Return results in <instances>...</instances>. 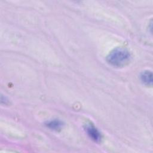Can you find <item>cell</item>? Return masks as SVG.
<instances>
[{
	"mask_svg": "<svg viewBox=\"0 0 153 153\" xmlns=\"http://www.w3.org/2000/svg\"><path fill=\"white\" fill-rule=\"evenodd\" d=\"M131 60L129 51L124 47H117L113 49L106 57L107 62L112 66L121 68L128 65Z\"/></svg>",
	"mask_w": 153,
	"mask_h": 153,
	"instance_id": "obj_1",
	"label": "cell"
},
{
	"mask_svg": "<svg viewBox=\"0 0 153 153\" xmlns=\"http://www.w3.org/2000/svg\"><path fill=\"white\" fill-rule=\"evenodd\" d=\"M85 131L90 138L95 142H99L101 140L102 136L100 131L93 124H87L85 126Z\"/></svg>",
	"mask_w": 153,
	"mask_h": 153,
	"instance_id": "obj_2",
	"label": "cell"
},
{
	"mask_svg": "<svg viewBox=\"0 0 153 153\" xmlns=\"http://www.w3.org/2000/svg\"><path fill=\"white\" fill-rule=\"evenodd\" d=\"M140 80L144 85L151 87L153 81L152 72L148 70L143 71L140 75Z\"/></svg>",
	"mask_w": 153,
	"mask_h": 153,
	"instance_id": "obj_3",
	"label": "cell"
},
{
	"mask_svg": "<svg viewBox=\"0 0 153 153\" xmlns=\"http://www.w3.org/2000/svg\"><path fill=\"white\" fill-rule=\"evenodd\" d=\"M45 126L53 130H55V131H58L59 130H60L63 126V122L59 120H52L50 121H48L47 122V123L45 124Z\"/></svg>",
	"mask_w": 153,
	"mask_h": 153,
	"instance_id": "obj_4",
	"label": "cell"
}]
</instances>
